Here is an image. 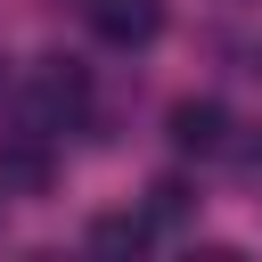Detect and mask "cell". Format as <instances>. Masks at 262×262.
Returning a JSON list of instances; mask_svg holds the SVG:
<instances>
[{"instance_id":"5","label":"cell","mask_w":262,"mask_h":262,"mask_svg":"<svg viewBox=\"0 0 262 262\" xmlns=\"http://www.w3.org/2000/svg\"><path fill=\"white\" fill-rule=\"evenodd\" d=\"M147 237H156V221H147V213H106V221L90 229V246H98V254H139Z\"/></svg>"},{"instance_id":"1","label":"cell","mask_w":262,"mask_h":262,"mask_svg":"<svg viewBox=\"0 0 262 262\" xmlns=\"http://www.w3.org/2000/svg\"><path fill=\"white\" fill-rule=\"evenodd\" d=\"M49 172H57V164H49V131H33V123H25V131H8V139H0V188L41 196V188H49Z\"/></svg>"},{"instance_id":"2","label":"cell","mask_w":262,"mask_h":262,"mask_svg":"<svg viewBox=\"0 0 262 262\" xmlns=\"http://www.w3.org/2000/svg\"><path fill=\"white\" fill-rule=\"evenodd\" d=\"M156 25H164L156 0H90V33H98L106 49H147Z\"/></svg>"},{"instance_id":"3","label":"cell","mask_w":262,"mask_h":262,"mask_svg":"<svg viewBox=\"0 0 262 262\" xmlns=\"http://www.w3.org/2000/svg\"><path fill=\"white\" fill-rule=\"evenodd\" d=\"M172 147L180 156H221L229 147V106L221 98H180L172 106Z\"/></svg>"},{"instance_id":"6","label":"cell","mask_w":262,"mask_h":262,"mask_svg":"<svg viewBox=\"0 0 262 262\" xmlns=\"http://www.w3.org/2000/svg\"><path fill=\"white\" fill-rule=\"evenodd\" d=\"M188 213H196V196H188L180 180H156V188H147V221H156V229H180Z\"/></svg>"},{"instance_id":"4","label":"cell","mask_w":262,"mask_h":262,"mask_svg":"<svg viewBox=\"0 0 262 262\" xmlns=\"http://www.w3.org/2000/svg\"><path fill=\"white\" fill-rule=\"evenodd\" d=\"M74 115H82V74H66V66L33 74V98H25V123H33V131H66Z\"/></svg>"}]
</instances>
